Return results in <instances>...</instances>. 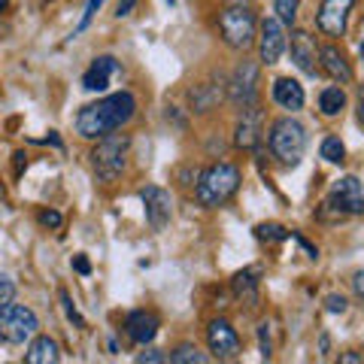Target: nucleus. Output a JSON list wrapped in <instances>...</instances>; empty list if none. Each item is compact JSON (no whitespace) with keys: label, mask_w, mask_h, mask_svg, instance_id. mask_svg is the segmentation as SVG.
I'll list each match as a JSON object with an SVG mask.
<instances>
[{"label":"nucleus","mask_w":364,"mask_h":364,"mask_svg":"<svg viewBox=\"0 0 364 364\" xmlns=\"http://www.w3.org/2000/svg\"><path fill=\"white\" fill-rule=\"evenodd\" d=\"M136 112V100L131 91H119V95L100 97L97 104H88L79 109L76 116V134L85 140H100L112 131H122L124 124L134 119Z\"/></svg>","instance_id":"nucleus-1"},{"label":"nucleus","mask_w":364,"mask_h":364,"mask_svg":"<svg viewBox=\"0 0 364 364\" xmlns=\"http://www.w3.org/2000/svg\"><path fill=\"white\" fill-rule=\"evenodd\" d=\"M240 188V170L234 164H213L198 176V203L203 210L225 207Z\"/></svg>","instance_id":"nucleus-2"},{"label":"nucleus","mask_w":364,"mask_h":364,"mask_svg":"<svg viewBox=\"0 0 364 364\" xmlns=\"http://www.w3.org/2000/svg\"><path fill=\"white\" fill-rule=\"evenodd\" d=\"M270 152L279 164L286 167H298L301 158L306 152V131L298 119L282 116L270 124Z\"/></svg>","instance_id":"nucleus-3"},{"label":"nucleus","mask_w":364,"mask_h":364,"mask_svg":"<svg viewBox=\"0 0 364 364\" xmlns=\"http://www.w3.org/2000/svg\"><path fill=\"white\" fill-rule=\"evenodd\" d=\"M40 331V318L37 313L25 304H0V340L9 346H25L31 343Z\"/></svg>","instance_id":"nucleus-4"},{"label":"nucleus","mask_w":364,"mask_h":364,"mask_svg":"<svg viewBox=\"0 0 364 364\" xmlns=\"http://www.w3.org/2000/svg\"><path fill=\"white\" fill-rule=\"evenodd\" d=\"M128 149H131V140L124 134H107V136H100L97 146L91 149V167H95V173L97 179H104V182H112V179H119L122 176V170H124V161H128Z\"/></svg>","instance_id":"nucleus-5"},{"label":"nucleus","mask_w":364,"mask_h":364,"mask_svg":"<svg viewBox=\"0 0 364 364\" xmlns=\"http://www.w3.org/2000/svg\"><path fill=\"white\" fill-rule=\"evenodd\" d=\"M219 33L225 46H231L237 52H246L258 37V18L249 6H228L219 16Z\"/></svg>","instance_id":"nucleus-6"},{"label":"nucleus","mask_w":364,"mask_h":364,"mask_svg":"<svg viewBox=\"0 0 364 364\" xmlns=\"http://www.w3.org/2000/svg\"><path fill=\"white\" fill-rule=\"evenodd\" d=\"M228 97H231L234 107H255L258 97V64L255 61H240L237 70L231 76V85H228Z\"/></svg>","instance_id":"nucleus-7"},{"label":"nucleus","mask_w":364,"mask_h":364,"mask_svg":"<svg viewBox=\"0 0 364 364\" xmlns=\"http://www.w3.org/2000/svg\"><path fill=\"white\" fill-rule=\"evenodd\" d=\"M258 58L261 64H277L282 58V52H286L289 46V37H286V25L273 16V18H264L258 25Z\"/></svg>","instance_id":"nucleus-8"},{"label":"nucleus","mask_w":364,"mask_h":364,"mask_svg":"<svg viewBox=\"0 0 364 364\" xmlns=\"http://www.w3.org/2000/svg\"><path fill=\"white\" fill-rule=\"evenodd\" d=\"M140 200L146 207V222H149L152 231H164L173 219V200H170V191H164L161 186H146L140 191Z\"/></svg>","instance_id":"nucleus-9"},{"label":"nucleus","mask_w":364,"mask_h":364,"mask_svg":"<svg viewBox=\"0 0 364 364\" xmlns=\"http://www.w3.org/2000/svg\"><path fill=\"white\" fill-rule=\"evenodd\" d=\"M352 6H355V0H322L316 16V28L328 33V37H343Z\"/></svg>","instance_id":"nucleus-10"},{"label":"nucleus","mask_w":364,"mask_h":364,"mask_svg":"<svg viewBox=\"0 0 364 364\" xmlns=\"http://www.w3.org/2000/svg\"><path fill=\"white\" fill-rule=\"evenodd\" d=\"M328 203L337 207L343 215H361L364 213V188L355 176H343L331 186V195H328Z\"/></svg>","instance_id":"nucleus-11"},{"label":"nucleus","mask_w":364,"mask_h":364,"mask_svg":"<svg viewBox=\"0 0 364 364\" xmlns=\"http://www.w3.org/2000/svg\"><path fill=\"white\" fill-rule=\"evenodd\" d=\"M207 346L213 352V358L228 361V358H237V352H240V337H237L231 322L213 318V322L207 325Z\"/></svg>","instance_id":"nucleus-12"},{"label":"nucleus","mask_w":364,"mask_h":364,"mask_svg":"<svg viewBox=\"0 0 364 364\" xmlns=\"http://www.w3.org/2000/svg\"><path fill=\"white\" fill-rule=\"evenodd\" d=\"M289 52H291V61L301 73L306 76H316L318 70V49L313 37L306 31H291V43H289Z\"/></svg>","instance_id":"nucleus-13"},{"label":"nucleus","mask_w":364,"mask_h":364,"mask_svg":"<svg viewBox=\"0 0 364 364\" xmlns=\"http://www.w3.org/2000/svg\"><path fill=\"white\" fill-rule=\"evenodd\" d=\"M124 331H128V337L140 346L152 343L155 334H158V316L146 313V310H134V313H128V318H124Z\"/></svg>","instance_id":"nucleus-14"},{"label":"nucleus","mask_w":364,"mask_h":364,"mask_svg":"<svg viewBox=\"0 0 364 364\" xmlns=\"http://www.w3.org/2000/svg\"><path fill=\"white\" fill-rule=\"evenodd\" d=\"M258 140H261V109L258 107H246L243 119L237 122L234 146L237 149H255Z\"/></svg>","instance_id":"nucleus-15"},{"label":"nucleus","mask_w":364,"mask_h":364,"mask_svg":"<svg viewBox=\"0 0 364 364\" xmlns=\"http://www.w3.org/2000/svg\"><path fill=\"white\" fill-rule=\"evenodd\" d=\"M318 67H322L334 82H352V67L337 46H322V49H318Z\"/></svg>","instance_id":"nucleus-16"},{"label":"nucleus","mask_w":364,"mask_h":364,"mask_svg":"<svg viewBox=\"0 0 364 364\" xmlns=\"http://www.w3.org/2000/svg\"><path fill=\"white\" fill-rule=\"evenodd\" d=\"M273 100L282 107V109H301L304 107V100H306V95H304V85L298 82V79H291V76H279L277 82H273Z\"/></svg>","instance_id":"nucleus-17"},{"label":"nucleus","mask_w":364,"mask_h":364,"mask_svg":"<svg viewBox=\"0 0 364 364\" xmlns=\"http://www.w3.org/2000/svg\"><path fill=\"white\" fill-rule=\"evenodd\" d=\"M119 73V61L112 55H100L95 58V64L88 67V73L82 76V88L85 91H104L109 85V76Z\"/></svg>","instance_id":"nucleus-18"},{"label":"nucleus","mask_w":364,"mask_h":364,"mask_svg":"<svg viewBox=\"0 0 364 364\" xmlns=\"http://www.w3.org/2000/svg\"><path fill=\"white\" fill-rule=\"evenodd\" d=\"M25 361L28 364H58L61 361V346H58V340H52V337H33L31 340V346L25 352Z\"/></svg>","instance_id":"nucleus-19"},{"label":"nucleus","mask_w":364,"mask_h":364,"mask_svg":"<svg viewBox=\"0 0 364 364\" xmlns=\"http://www.w3.org/2000/svg\"><path fill=\"white\" fill-rule=\"evenodd\" d=\"M261 277V267H246V270H240L234 277V294L240 301H249V304H255L258 301V279Z\"/></svg>","instance_id":"nucleus-20"},{"label":"nucleus","mask_w":364,"mask_h":364,"mask_svg":"<svg viewBox=\"0 0 364 364\" xmlns=\"http://www.w3.org/2000/svg\"><path fill=\"white\" fill-rule=\"evenodd\" d=\"M318 109H322L325 116H340V112L346 109V91L340 85L322 88V95H318Z\"/></svg>","instance_id":"nucleus-21"},{"label":"nucleus","mask_w":364,"mask_h":364,"mask_svg":"<svg viewBox=\"0 0 364 364\" xmlns=\"http://www.w3.org/2000/svg\"><path fill=\"white\" fill-rule=\"evenodd\" d=\"M167 361H173V364H207L210 355H203V352L198 346H191V343H182V346H176L173 352H170Z\"/></svg>","instance_id":"nucleus-22"},{"label":"nucleus","mask_w":364,"mask_h":364,"mask_svg":"<svg viewBox=\"0 0 364 364\" xmlns=\"http://www.w3.org/2000/svg\"><path fill=\"white\" fill-rule=\"evenodd\" d=\"M318 152H322V158H325V161H331V164H343L346 161V146H343V140H340V136H325V140H322V149H318Z\"/></svg>","instance_id":"nucleus-23"},{"label":"nucleus","mask_w":364,"mask_h":364,"mask_svg":"<svg viewBox=\"0 0 364 364\" xmlns=\"http://www.w3.org/2000/svg\"><path fill=\"white\" fill-rule=\"evenodd\" d=\"M255 237L258 240H267V243H282V240H289L291 237V231L289 228H282V225H258L255 228Z\"/></svg>","instance_id":"nucleus-24"},{"label":"nucleus","mask_w":364,"mask_h":364,"mask_svg":"<svg viewBox=\"0 0 364 364\" xmlns=\"http://www.w3.org/2000/svg\"><path fill=\"white\" fill-rule=\"evenodd\" d=\"M298 0H273V9H277V18L282 25H294L298 21Z\"/></svg>","instance_id":"nucleus-25"},{"label":"nucleus","mask_w":364,"mask_h":364,"mask_svg":"<svg viewBox=\"0 0 364 364\" xmlns=\"http://www.w3.org/2000/svg\"><path fill=\"white\" fill-rule=\"evenodd\" d=\"M61 304H64V313H67V318H70V322H73L76 328H85V318L79 316V310L73 306V301H70V294H67V291H61Z\"/></svg>","instance_id":"nucleus-26"},{"label":"nucleus","mask_w":364,"mask_h":364,"mask_svg":"<svg viewBox=\"0 0 364 364\" xmlns=\"http://www.w3.org/2000/svg\"><path fill=\"white\" fill-rule=\"evenodd\" d=\"M325 310L328 313H346V298H343V294H328V298H325Z\"/></svg>","instance_id":"nucleus-27"},{"label":"nucleus","mask_w":364,"mask_h":364,"mask_svg":"<svg viewBox=\"0 0 364 364\" xmlns=\"http://www.w3.org/2000/svg\"><path fill=\"white\" fill-rule=\"evenodd\" d=\"M104 6V0H88V6H85V13H82V21H79V31H85L91 25V18H95V13Z\"/></svg>","instance_id":"nucleus-28"},{"label":"nucleus","mask_w":364,"mask_h":364,"mask_svg":"<svg viewBox=\"0 0 364 364\" xmlns=\"http://www.w3.org/2000/svg\"><path fill=\"white\" fill-rule=\"evenodd\" d=\"M13 298H16V282L9 277H0V304L13 301Z\"/></svg>","instance_id":"nucleus-29"},{"label":"nucleus","mask_w":364,"mask_h":364,"mask_svg":"<svg viewBox=\"0 0 364 364\" xmlns=\"http://www.w3.org/2000/svg\"><path fill=\"white\" fill-rule=\"evenodd\" d=\"M61 213L58 210H43L40 213V225H46V228H61Z\"/></svg>","instance_id":"nucleus-30"},{"label":"nucleus","mask_w":364,"mask_h":364,"mask_svg":"<svg viewBox=\"0 0 364 364\" xmlns=\"http://www.w3.org/2000/svg\"><path fill=\"white\" fill-rule=\"evenodd\" d=\"M136 361H140V364H146V361H167V355H161L158 349H149V352H140Z\"/></svg>","instance_id":"nucleus-31"},{"label":"nucleus","mask_w":364,"mask_h":364,"mask_svg":"<svg viewBox=\"0 0 364 364\" xmlns=\"http://www.w3.org/2000/svg\"><path fill=\"white\" fill-rule=\"evenodd\" d=\"M258 337H261V355L270 358V340H267V325L258 328Z\"/></svg>","instance_id":"nucleus-32"},{"label":"nucleus","mask_w":364,"mask_h":364,"mask_svg":"<svg viewBox=\"0 0 364 364\" xmlns=\"http://www.w3.org/2000/svg\"><path fill=\"white\" fill-rule=\"evenodd\" d=\"M352 291H355L358 298L364 301V270H361V273H355V279H352Z\"/></svg>","instance_id":"nucleus-33"},{"label":"nucleus","mask_w":364,"mask_h":364,"mask_svg":"<svg viewBox=\"0 0 364 364\" xmlns=\"http://www.w3.org/2000/svg\"><path fill=\"white\" fill-rule=\"evenodd\" d=\"M134 6H136V0H122V4L116 6V16H119V18H122V16H128Z\"/></svg>","instance_id":"nucleus-34"},{"label":"nucleus","mask_w":364,"mask_h":364,"mask_svg":"<svg viewBox=\"0 0 364 364\" xmlns=\"http://www.w3.org/2000/svg\"><path fill=\"white\" fill-rule=\"evenodd\" d=\"M73 267H76L79 273H88V270H91V264H88L85 255H76V258H73Z\"/></svg>","instance_id":"nucleus-35"},{"label":"nucleus","mask_w":364,"mask_h":364,"mask_svg":"<svg viewBox=\"0 0 364 364\" xmlns=\"http://www.w3.org/2000/svg\"><path fill=\"white\" fill-rule=\"evenodd\" d=\"M340 361H343V364H358L361 355H355V352H346V355H340Z\"/></svg>","instance_id":"nucleus-36"},{"label":"nucleus","mask_w":364,"mask_h":364,"mask_svg":"<svg viewBox=\"0 0 364 364\" xmlns=\"http://www.w3.org/2000/svg\"><path fill=\"white\" fill-rule=\"evenodd\" d=\"M318 349H322V355H328V334H322V340H318Z\"/></svg>","instance_id":"nucleus-37"},{"label":"nucleus","mask_w":364,"mask_h":364,"mask_svg":"<svg viewBox=\"0 0 364 364\" xmlns=\"http://www.w3.org/2000/svg\"><path fill=\"white\" fill-rule=\"evenodd\" d=\"M358 122L364 124V100H361V107H358Z\"/></svg>","instance_id":"nucleus-38"},{"label":"nucleus","mask_w":364,"mask_h":364,"mask_svg":"<svg viewBox=\"0 0 364 364\" xmlns=\"http://www.w3.org/2000/svg\"><path fill=\"white\" fill-rule=\"evenodd\" d=\"M358 55H361V61H364V40H361V46H358Z\"/></svg>","instance_id":"nucleus-39"},{"label":"nucleus","mask_w":364,"mask_h":364,"mask_svg":"<svg viewBox=\"0 0 364 364\" xmlns=\"http://www.w3.org/2000/svg\"><path fill=\"white\" fill-rule=\"evenodd\" d=\"M4 6H6V0H0V9H4Z\"/></svg>","instance_id":"nucleus-40"},{"label":"nucleus","mask_w":364,"mask_h":364,"mask_svg":"<svg viewBox=\"0 0 364 364\" xmlns=\"http://www.w3.org/2000/svg\"><path fill=\"white\" fill-rule=\"evenodd\" d=\"M358 91H361V100H364V85H361V88H358Z\"/></svg>","instance_id":"nucleus-41"}]
</instances>
